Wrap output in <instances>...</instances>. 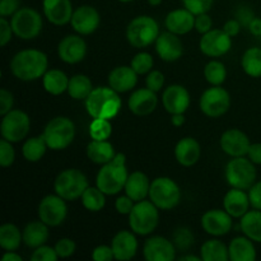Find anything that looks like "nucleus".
<instances>
[{
    "mask_svg": "<svg viewBox=\"0 0 261 261\" xmlns=\"http://www.w3.org/2000/svg\"><path fill=\"white\" fill-rule=\"evenodd\" d=\"M48 59L45 53L36 48L22 50L13 56L10 70L13 75L23 82L37 81L48 70Z\"/></svg>",
    "mask_w": 261,
    "mask_h": 261,
    "instance_id": "obj_1",
    "label": "nucleus"
},
{
    "mask_svg": "<svg viewBox=\"0 0 261 261\" xmlns=\"http://www.w3.org/2000/svg\"><path fill=\"white\" fill-rule=\"evenodd\" d=\"M127 177L126 157L122 153H116L114 160L102 165L97 173L96 186L106 195H116L125 188Z\"/></svg>",
    "mask_w": 261,
    "mask_h": 261,
    "instance_id": "obj_2",
    "label": "nucleus"
},
{
    "mask_svg": "<svg viewBox=\"0 0 261 261\" xmlns=\"http://www.w3.org/2000/svg\"><path fill=\"white\" fill-rule=\"evenodd\" d=\"M121 109V98L111 87L93 88L86 98V110L93 119L112 120L117 116Z\"/></svg>",
    "mask_w": 261,
    "mask_h": 261,
    "instance_id": "obj_3",
    "label": "nucleus"
},
{
    "mask_svg": "<svg viewBox=\"0 0 261 261\" xmlns=\"http://www.w3.org/2000/svg\"><path fill=\"white\" fill-rule=\"evenodd\" d=\"M160 36V25L154 18L149 15L135 17L127 24L126 38L127 42L135 48H144L155 42Z\"/></svg>",
    "mask_w": 261,
    "mask_h": 261,
    "instance_id": "obj_4",
    "label": "nucleus"
},
{
    "mask_svg": "<svg viewBox=\"0 0 261 261\" xmlns=\"http://www.w3.org/2000/svg\"><path fill=\"white\" fill-rule=\"evenodd\" d=\"M42 135L47 143L48 149H66L75 138V125L69 117H54L47 122Z\"/></svg>",
    "mask_w": 261,
    "mask_h": 261,
    "instance_id": "obj_5",
    "label": "nucleus"
},
{
    "mask_svg": "<svg viewBox=\"0 0 261 261\" xmlns=\"http://www.w3.org/2000/svg\"><path fill=\"white\" fill-rule=\"evenodd\" d=\"M160 209L150 200L137 201L129 214L130 229L135 234L148 236L152 233L160 222Z\"/></svg>",
    "mask_w": 261,
    "mask_h": 261,
    "instance_id": "obj_6",
    "label": "nucleus"
},
{
    "mask_svg": "<svg viewBox=\"0 0 261 261\" xmlns=\"http://www.w3.org/2000/svg\"><path fill=\"white\" fill-rule=\"evenodd\" d=\"M88 186V178L78 168H68L61 171L54 182L55 194L69 201L82 198Z\"/></svg>",
    "mask_w": 261,
    "mask_h": 261,
    "instance_id": "obj_7",
    "label": "nucleus"
},
{
    "mask_svg": "<svg viewBox=\"0 0 261 261\" xmlns=\"http://www.w3.org/2000/svg\"><path fill=\"white\" fill-rule=\"evenodd\" d=\"M149 200L161 211H171L181 200L180 186L166 176L154 178L150 184Z\"/></svg>",
    "mask_w": 261,
    "mask_h": 261,
    "instance_id": "obj_8",
    "label": "nucleus"
},
{
    "mask_svg": "<svg viewBox=\"0 0 261 261\" xmlns=\"http://www.w3.org/2000/svg\"><path fill=\"white\" fill-rule=\"evenodd\" d=\"M226 180L231 188L250 190L256 182V167L250 158L233 157L226 166Z\"/></svg>",
    "mask_w": 261,
    "mask_h": 261,
    "instance_id": "obj_9",
    "label": "nucleus"
},
{
    "mask_svg": "<svg viewBox=\"0 0 261 261\" xmlns=\"http://www.w3.org/2000/svg\"><path fill=\"white\" fill-rule=\"evenodd\" d=\"M13 32L22 40H33L41 33L43 20L40 13L32 8H20L10 19Z\"/></svg>",
    "mask_w": 261,
    "mask_h": 261,
    "instance_id": "obj_10",
    "label": "nucleus"
},
{
    "mask_svg": "<svg viewBox=\"0 0 261 261\" xmlns=\"http://www.w3.org/2000/svg\"><path fill=\"white\" fill-rule=\"evenodd\" d=\"M201 112L209 117H219L227 114L231 107V96L221 86H212L205 89L199 102Z\"/></svg>",
    "mask_w": 261,
    "mask_h": 261,
    "instance_id": "obj_11",
    "label": "nucleus"
},
{
    "mask_svg": "<svg viewBox=\"0 0 261 261\" xmlns=\"http://www.w3.org/2000/svg\"><path fill=\"white\" fill-rule=\"evenodd\" d=\"M30 116L22 110H12L3 116L0 132L4 139L12 143H18L25 139L30 133Z\"/></svg>",
    "mask_w": 261,
    "mask_h": 261,
    "instance_id": "obj_12",
    "label": "nucleus"
},
{
    "mask_svg": "<svg viewBox=\"0 0 261 261\" xmlns=\"http://www.w3.org/2000/svg\"><path fill=\"white\" fill-rule=\"evenodd\" d=\"M68 216V206L65 199L55 195H47L38 204V218L48 227H58L65 221Z\"/></svg>",
    "mask_w": 261,
    "mask_h": 261,
    "instance_id": "obj_13",
    "label": "nucleus"
},
{
    "mask_svg": "<svg viewBox=\"0 0 261 261\" xmlns=\"http://www.w3.org/2000/svg\"><path fill=\"white\" fill-rule=\"evenodd\" d=\"M232 47V37L224 30H211L204 33L199 42V48L209 58H221Z\"/></svg>",
    "mask_w": 261,
    "mask_h": 261,
    "instance_id": "obj_14",
    "label": "nucleus"
},
{
    "mask_svg": "<svg viewBox=\"0 0 261 261\" xmlns=\"http://www.w3.org/2000/svg\"><path fill=\"white\" fill-rule=\"evenodd\" d=\"M70 23L73 30L81 36L92 35L99 27L101 15L92 5H82L74 10Z\"/></svg>",
    "mask_w": 261,
    "mask_h": 261,
    "instance_id": "obj_15",
    "label": "nucleus"
},
{
    "mask_svg": "<svg viewBox=\"0 0 261 261\" xmlns=\"http://www.w3.org/2000/svg\"><path fill=\"white\" fill-rule=\"evenodd\" d=\"M233 217L222 209H211L201 217V227L208 234L221 237L228 233L233 226Z\"/></svg>",
    "mask_w": 261,
    "mask_h": 261,
    "instance_id": "obj_16",
    "label": "nucleus"
},
{
    "mask_svg": "<svg viewBox=\"0 0 261 261\" xmlns=\"http://www.w3.org/2000/svg\"><path fill=\"white\" fill-rule=\"evenodd\" d=\"M143 255L147 261H172L176 257V246L162 236H153L144 242Z\"/></svg>",
    "mask_w": 261,
    "mask_h": 261,
    "instance_id": "obj_17",
    "label": "nucleus"
},
{
    "mask_svg": "<svg viewBox=\"0 0 261 261\" xmlns=\"http://www.w3.org/2000/svg\"><path fill=\"white\" fill-rule=\"evenodd\" d=\"M162 103L168 114H185L190 106V93L181 84H172L163 91Z\"/></svg>",
    "mask_w": 261,
    "mask_h": 261,
    "instance_id": "obj_18",
    "label": "nucleus"
},
{
    "mask_svg": "<svg viewBox=\"0 0 261 261\" xmlns=\"http://www.w3.org/2000/svg\"><path fill=\"white\" fill-rule=\"evenodd\" d=\"M58 55L64 63L78 64L86 58L87 43L78 35H69L59 42Z\"/></svg>",
    "mask_w": 261,
    "mask_h": 261,
    "instance_id": "obj_19",
    "label": "nucleus"
},
{
    "mask_svg": "<svg viewBox=\"0 0 261 261\" xmlns=\"http://www.w3.org/2000/svg\"><path fill=\"white\" fill-rule=\"evenodd\" d=\"M221 148L226 154L233 157H245L250 149L249 137L240 129H228L222 134Z\"/></svg>",
    "mask_w": 261,
    "mask_h": 261,
    "instance_id": "obj_20",
    "label": "nucleus"
},
{
    "mask_svg": "<svg viewBox=\"0 0 261 261\" xmlns=\"http://www.w3.org/2000/svg\"><path fill=\"white\" fill-rule=\"evenodd\" d=\"M158 105L157 92L147 88H139L132 93L127 101V107L137 116L150 115Z\"/></svg>",
    "mask_w": 261,
    "mask_h": 261,
    "instance_id": "obj_21",
    "label": "nucleus"
},
{
    "mask_svg": "<svg viewBox=\"0 0 261 261\" xmlns=\"http://www.w3.org/2000/svg\"><path fill=\"white\" fill-rule=\"evenodd\" d=\"M155 51H157L158 56L162 59L163 61H172L178 60L184 54V45L181 42L178 35L170 32L160 33L158 38L155 40Z\"/></svg>",
    "mask_w": 261,
    "mask_h": 261,
    "instance_id": "obj_22",
    "label": "nucleus"
},
{
    "mask_svg": "<svg viewBox=\"0 0 261 261\" xmlns=\"http://www.w3.org/2000/svg\"><path fill=\"white\" fill-rule=\"evenodd\" d=\"M42 9L46 19L55 25L68 24L74 13L71 0H43Z\"/></svg>",
    "mask_w": 261,
    "mask_h": 261,
    "instance_id": "obj_23",
    "label": "nucleus"
},
{
    "mask_svg": "<svg viewBox=\"0 0 261 261\" xmlns=\"http://www.w3.org/2000/svg\"><path fill=\"white\" fill-rule=\"evenodd\" d=\"M111 247L114 250L115 259L119 261L132 260L137 255L138 240L134 232L120 231L114 236L111 242Z\"/></svg>",
    "mask_w": 261,
    "mask_h": 261,
    "instance_id": "obj_24",
    "label": "nucleus"
},
{
    "mask_svg": "<svg viewBox=\"0 0 261 261\" xmlns=\"http://www.w3.org/2000/svg\"><path fill=\"white\" fill-rule=\"evenodd\" d=\"M165 25L167 31L175 35H186L195 28V15L186 8L171 10L166 17Z\"/></svg>",
    "mask_w": 261,
    "mask_h": 261,
    "instance_id": "obj_25",
    "label": "nucleus"
},
{
    "mask_svg": "<svg viewBox=\"0 0 261 261\" xmlns=\"http://www.w3.org/2000/svg\"><path fill=\"white\" fill-rule=\"evenodd\" d=\"M138 74L132 66H117L109 74V86L117 93L129 92L137 86Z\"/></svg>",
    "mask_w": 261,
    "mask_h": 261,
    "instance_id": "obj_26",
    "label": "nucleus"
},
{
    "mask_svg": "<svg viewBox=\"0 0 261 261\" xmlns=\"http://www.w3.org/2000/svg\"><path fill=\"white\" fill-rule=\"evenodd\" d=\"M201 148L196 139L191 137L178 140L175 147V157L177 162L184 167H191L200 160Z\"/></svg>",
    "mask_w": 261,
    "mask_h": 261,
    "instance_id": "obj_27",
    "label": "nucleus"
},
{
    "mask_svg": "<svg viewBox=\"0 0 261 261\" xmlns=\"http://www.w3.org/2000/svg\"><path fill=\"white\" fill-rule=\"evenodd\" d=\"M250 205H251V203H250L249 194H246L245 190H241V189L232 188L224 195V211L231 214L233 218H241L242 216H245L249 212Z\"/></svg>",
    "mask_w": 261,
    "mask_h": 261,
    "instance_id": "obj_28",
    "label": "nucleus"
},
{
    "mask_svg": "<svg viewBox=\"0 0 261 261\" xmlns=\"http://www.w3.org/2000/svg\"><path fill=\"white\" fill-rule=\"evenodd\" d=\"M150 181L145 173L140 172V171H135V172L130 173L127 177L126 184H125V194L127 196L137 201L144 200L147 196H149V189H150Z\"/></svg>",
    "mask_w": 261,
    "mask_h": 261,
    "instance_id": "obj_29",
    "label": "nucleus"
},
{
    "mask_svg": "<svg viewBox=\"0 0 261 261\" xmlns=\"http://www.w3.org/2000/svg\"><path fill=\"white\" fill-rule=\"evenodd\" d=\"M23 242L30 249H37L47 242L50 232H48V226L43 223L42 221H33L30 222L24 227L22 232Z\"/></svg>",
    "mask_w": 261,
    "mask_h": 261,
    "instance_id": "obj_30",
    "label": "nucleus"
},
{
    "mask_svg": "<svg viewBox=\"0 0 261 261\" xmlns=\"http://www.w3.org/2000/svg\"><path fill=\"white\" fill-rule=\"evenodd\" d=\"M228 251L231 261H254L256 259L254 241L246 236H240L232 240Z\"/></svg>",
    "mask_w": 261,
    "mask_h": 261,
    "instance_id": "obj_31",
    "label": "nucleus"
},
{
    "mask_svg": "<svg viewBox=\"0 0 261 261\" xmlns=\"http://www.w3.org/2000/svg\"><path fill=\"white\" fill-rule=\"evenodd\" d=\"M116 155L115 148L109 140L92 139L87 145V157L96 165H106Z\"/></svg>",
    "mask_w": 261,
    "mask_h": 261,
    "instance_id": "obj_32",
    "label": "nucleus"
},
{
    "mask_svg": "<svg viewBox=\"0 0 261 261\" xmlns=\"http://www.w3.org/2000/svg\"><path fill=\"white\" fill-rule=\"evenodd\" d=\"M69 79L70 78H68V75L63 70L50 69L42 76L43 88L47 93L53 94V96H59V94H63L64 92H68Z\"/></svg>",
    "mask_w": 261,
    "mask_h": 261,
    "instance_id": "obj_33",
    "label": "nucleus"
},
{
    "mask_svg": "<svg viewBox=\"0 0 261 261\" xmlns=\"http://www.w3.org/2000/svg\"><path fill=\"white\" fill-rule=\"evenodd\" d=\"M241 231L246 237L255 242H261V211H249L240 221Z\"/></svg>",
    "mask_w": 261,
    "mask_h": 261,
    "instance_id": "obj_34",
    "label": "nucleus"
},
{
    "mask_svg": "<svg viewBox=\"0 0 261 261\" xmlns=\"http://www.w3.org/2000/svg\"><path fill=\"white\" fill-rule=\"evenodd\" d=\"M200 256L203 261H228V246L221 240H208L201 245Z\"/></svg>",
    "mask_w": 261,
    "mask_h": 261,
    "instance_id": "obj_35",
    "label": "nucleus"
},
{
    "mask_svg": "<svg viewBox=\"0 0 261 261\" xmlns=\"http://www.w3.org/2000/svg\"><path fill=\"white\" fill-rule=\"evenodd\" d=\"M93 91L92 81L84 74H75L69 79L68 93L76 101H86L87 97Z\"/></svg>",
    "mask_w": 261,
    "mask_h": 261,
    "instance_id": "obj_36",
    "label": "nucleus"
},
{
    "mask_svg": "<svg viewBox=\"0 0 261 261\" xmlns=\"http://www.w3.org/2000/svg\"><path fill=\"white\" fill-rule=\"evenodd\" d=\"M23 242V234L15 224L5 223L0 227V247L5 251H15Z\"/></svg>",
    "mask_w": 261,
    "mask_h": 261,
    "instance_id": "obj_37",
    "label": "nucleus"
},
{
    "mask_svg": "<svg viewBox=\"0 0 261 261\" xmlns=\"http://www.w3.org/2000/svg\"><path fill=\"white\" fill-rule=\"evenodd\" d=\"M48 149L43 135L40 137H31L24 142L22 147L23 157L28 162H38L45 155L46 150Z\"/></svg>",
    "mask_w": 261,
    "mask_h": 261,
    "instance_id": "obj_38",
    "label": "nucleus"
},
{
    "mask_svg": "<svg viewBox=\"0 0 261 261\" xmlns=\"http://www.w3.org/2000/svg\"><path fill=\"white\" fill-rule=\"evenodd\" d=\"M241 66L249 76L261 78V48H247L241 59Z\"/></svg>",
    "mask_w": 261,
    "mask_h": 261,
    "instance_id": "obj_39",
    "label": "nucleus"
},
{
    "mask_svg": "<svg viewBox=\"0 0 261 261\" xmlns=\"http://www.w3.org/2000/svg\"><path fill=\"white\" fill-rule=\"evenodd\" d=\"M83 206L89 212H99L106 205V194L97 186H88L82 195Z\"/></svg>",
    "mask_w": 261,
    "mask_h": 261,
    "instance_id": "obj_40",
    "label": "nucleus"
},
{
    "mask_svg": "<svg viewBox=\"0 0 261 261\" xmlns=\"http://www.w3.org/2000/svg\"><path fill=\"white\" fill-rule=\"evenodd\" d=\"M204 76L212 86H222L227 78V69L221 61L212 60L204 68Z\"/></svg>",
    "mask_w": 261,
    "mask_h": 261,
    "instance_id": "obj_41",
    "label": "nucleus"
},
{
    "mask_svg": "<svg viewBox=\"0 0 261 261\" xmlns=\"http://www.w3.org/2000/svg\"><path fill=\"white\" fill-rule=\"evenodd\" d=\"M112 134V125L109 119H93L89 125V135L94 140H107Z\"/></svg>",
    "mask_w": 261,
    "mask_h": 261,
    "instance_id": "obj_42",
    "label": "nucleus"
},
{
    "mask_svg": "<svg viewBox=\"0 0 261 261\" xmlns=\"http://www.w3.org/2000/svg\"><path fill=\"white\" fill-rule=\"evenodd\" d=\"M153 65H154V60L153 56L149 53H139L132 59L130 66L135 70L138 75H143V74H148L152 71Z\"/></svg>",
    "mask_w": 261,
    "mask_h": 261,
    "instance_id": "obj_43",
    "label": "nucleus"
},
{
    "mask_svg": "<svg viewBox=\"0 0 261 261\" xmlns=\"http://www.w3.org/2000/svg\"><path fill=\"white\" fill-rule=\"evenodd\" d=\"M13 143L3 138L0 140V166L9 167L15 161V150L13 148Z\"/></svg>",
    "mask_w": 261,
    "mask_h": 261,
    "instance_id": "obj_44",
    "label": "nucleus"
},
{
    "mask_svg": "<svg viewBox=\"0 0 261 261\" xmlns=\"http://www.w3.org/2000/svg\"><path fill=\"white\" fill-rule=\"evenodd\" d=\"M181 2L184 8H186L194 15L208 13L214 4V0H181Z\"/></svg>",
    "mask_w": 261,
    "mask_h": 261,
    "instance_id": "obj_45",
    "label": "nucleus"
},
{
    "mask_svg": "<svg viewBox=\"0 0 261 261\" xmlns=\"http://www.w3.org/2000/svg\"><path fill=\"white\" fill-rule=\"evenodd\" d=\"M194 236L189 228H180L173 234V244L180 250H186L193 245Z\"/></svg>",
    "mask_w": 261,
    "mask_h": 261,
    "instance_id": "obj_46",
    "label": "nucleus"
},
{
    "mask_svg": "<svg viewBox=\"0 0 261 261\" xmlns=\"http://www.w3.org/2000/svg\"><path fill=\"white\" fill-rule=\"evenodd\" d=\"M58 259L59 256L56 254L55 247L46 246V245L35 249L32 256H31L32 261H56Z\"/></svg>",
    "mask_w": 261,
    "mask_h": 261,
    "instance_id": "obj_47",
    "label": "nucleus"
},
{
    "mask_svg": "<svg viewBox=\"0 0 261 261\" xmlns=\"http://www.w3.org/2000/svg\"><path fill=\"white\" fill-rule=\"evenodd\" d=\"M76 249L75 242L73 241L71 239H61L56 242L55 245V250L56 254H58L59 257L61 259H66V257H70L71 255H74Z\"/></svg>",
    "mask_w": 261,
    "mask_h": 261,
    "instance_id": "obj_48",
    "label": "nucleus"
},
{
    "mask_svg": "<svg viewBox=\"0 0 261 261\" xmlns=\"http://www.w3.org/2000/svg\"><path fill=\"white\" fill-rule=\"evenodd\" d=\"M145 84L152 91L160 92L162 89L163 84H165V75L160 70L149 71L147 75V79H145Z\"/></svg>",
    "mask_w": 261,
    "mask_h": 261,
    "instance_id": "obj_49",
    "label": "nucleus"
},
{
    "mask_svg": "<svg viewBox=\"0 0 261 261\" xmlns=\"http://www.w3.org/2000/svg\"><path fill=\"white\" fill-rule=\"evenodd\" d=\"M134 205L135 201L130 196H127L126 194L117 198L116 201H115V208H116L117 213L122 214V216H129L130 212L134 208Z\"/></svg>",
    "mask_w": 261,
    "mask_h": 261,
    "instance_id": "obj_50",
    "label": "nucleus"
},
{
    "mask_svg": "<svg viewBox=\"0 0 261 261\" xmlns=\"http://www.w3.org/2000/svg\"><path fill=\"white\" fill-rule=\"evenodd\" d=\"M92 259L96 261H110L115 259L114 250L111 246L107 245H99L92 252Z\"/></svg>",
    "mask_w": 261,
    "mask_h": 261,
    "instance_id": "obj_51",
    "label": "nucleus"
},
{
    "mask_svg": "<svg viewBox=\"0 0 261 261\" xmlns=\"http://www.w3.org/2000/svg\"><path fill=\"white\" fill-rule=\"evenodd\" d=\"M212 27H213V20H212L211 15H209L208 13L195 15V30L198 31L199 33L204 35V33L213 30Z\"/></svg>",
    "mask_w": 261,
    "mask_h": 261,
    "instance_id": "obj_52",
    "label": "nucleus"
},
{
    "mask_svg": "<svg viewBox=\"0 0 261 261\" xmlns=\"http://www.w3.org/2000/svg\"><path fill=\"white\" fill-rule=\"evenodd\" d=\"M13 103H14L13 94L5 88L0 89V115L2 116H4L5 114L12 111Z\"/></svg>",
    "mask_w": 261,
    "mask_h": 261,
    "instance_id": "obj_53",
    "label": "nucleus"
},
{
    "mask_svg": "<svg viewBox=\"0 0 261 261\" xmlns=\"http://www.w3.org/2000/svg\"><path fill=\"white\" fill-rule=\"evenodd\" d=\"M13 28L10 22H8L7 17H0V45L4 47L12 40Z\"/></svg>",
    "mask_w": 261,
    "mask_h": 261,
    "instance_id": "obj_54",
    "label": "nucleus"
},
{
    "mask_svg": "<svg viewBox=\"0 0 261 261\" xmlns=\"http://www.w3.org/2000/svg\"><path fill=\"white\" fill-rule=\"evenodd\" d=\"M20 9V0H0V15L9 17Z\"/></svg>",
    "mask_w": 261,
    "mask_h": 261,
    "instance_id": "obj_55",
    "label": "nucleus"
},
{
    "mask_svg": "<svg viewBox=\"0 0 261 261\" xmlns=\"http://www.w3.org/2000/svg\"><path fill=\"white\" fill-rule=\"evenodd\" d=\"M249 198L252 208L261 211V181L255 182L254 185L250 188Z\"/></svg>",
    "mask_w": 261,
    "mask_h": 261,
    "instance_id": "obj_56",
    "label": "nucleus"
},
{
    "mask_svg": "<svg viewBox=\"0 0 261 261\" xmlns=\"http://www.w3.org/2000/svg\"><path fill=\"white\" fill-rule=\"evenodd\" d=\"M223 30L227 35H229L231 37H234V36L239 35L240 31H241V23H240L239 19H229L226 22Z\"/></svg>",
    "mask_w": 261,
    "mask_h": 261,
    "instance_id": "obj_57",
    "label": "nucleus"
},
{
    "mask_svg": "<svg viewBox=\"0 0 261 261\" xmlns=\"http://www.w3.org/2000/svg\"><path fill=\"white\" fill-rule=\"evenodd\" d=\"M247 157L255 163V165H261V143H255L250 145Z\"/></svg>",
    "mask_w": 261,
    "mask_h": 261,
    "instance_id": "obj_58",
    "label": "nucleus"
},
{
    "mask_svg": "<svg viewBox=\"0 0 261 261\" xmlns=\"http://www.w3.org/2000/svg\"><path fill=\"white\" fill-rule=\"evenodd\" d=\"M247 27H249L250 32H251L252 35L259 36L260 37L261 36V18L254 17L252 18L251 22L249 23V25H247Z\"/></svg>",
    "mask_w": 261,
    "mask_h": 261,
    "instance_id": "obj_59",
    "label": "nucleus"
},
{
    "mask_svg": "<svg viewBox=\"0 0 261 261\" xmlns=\"http://www.w3.org/2000/svg\"><path fill=\"white\" fill-rule=\"evenodd\" d=\"M171 124L177 127L182 126L185 124V114H173L171 117Z\"/></svg>",
    "mask_w": 261,
    "mask_h": 261,
    "instance_id": "obj_60",
    "label": "nucleus"
},
{
    "mask_svg": "<svg viewBox=\"0 0 261 261\" xmlns=\"http://www.w3.org/2000/svg\"><path fill=\"white\" fill-rule=\"evenodd\" d=\"M3 261H22V256L15 251H7L2 257Z\"/></svg>",
    "mask_w": 261,
    "mask_h": 261,
    "instance_id": "obj_61",
    "label": "nucleus"
},
{
    "mask_svg": "<svg viewBox=\"0 0 261 261\" xmlns=\"http://www.w3.org/2000/svg\"><path fill=\"white\" fill-rule=\"evenodd\" d=\"M201 256H195V255H186V256H181L180 261H201Z\"/></svg>",
    "mask_w": 261,
    "mask_h": 261,
    "instance_id": "obj_62",
    "label": "nucleus"
},
{
    "mask_svg": "<svg viewBox=\"0 0 261 261\" xmlns=\"http://www.w3.org/2000/svg\"><path fill=\"white\" fill-rule=\"evenodd\" d=\"M163 0H148V4L152 5V7H158V5L162 4Z\"/></svg>",
    "mask_w": 261,
    "mask_h": 261,
    "instance_id": "obj_63",
    "label": "nucleus"
},
{
    "mask_svg": "<svg viewBox=\"0 0 261 261\" xmlns=\"http://www.w3.org/2000/svg\"><path fill=\"white\" fill-rule=\"evenodd\" d=\"M119 2H121V3H132V2H134V0H119Z\"/></svg>",
    "mask_w": 261,
    "mask_h": 261,
    "instance_id": "obj_64",
    "label": "nucleus"
}]
</instances>
